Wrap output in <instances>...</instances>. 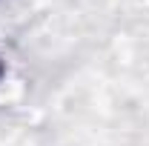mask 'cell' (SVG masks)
Listing matches in <instances>:
<instances>
[{
  "mask_svg": "<svg viewBox=\"0 0 149 146\" xmlns=\"http://www.w3.org/2000/svg\"><path fill=\"white\" fill-rule=\"evenodd\" d=\"M0 77H3V60H0Z\"/></svg>",
  "mask_w": 149,
  "mask_h": 146,
  "instance_id": "obj_1",
  "label": "cell"
}]
</instances>
